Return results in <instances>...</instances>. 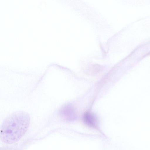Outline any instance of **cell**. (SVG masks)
<instances>
[{
  "mask_svg": "<svg viewBox=\"0 0 150 150\" xmlns=\"http://www.w3.org/2000/svg\"><path fill=\"white\" fill-rule=\"evenodd\" d=\"M29 114L17 111L8 115L4 120L0 129V138L5 143L11 144L18 141L28 130L30 122Z\"/></svg>",
  "mask_w": 150,
  "mask_h": 150,
  "instance_id": "cell-1",
  "label": "cell"
},
{
  "mask_svg": "<svg viewBox=\"0 0 150 150\" xmlns=\"http://www.w3.org/2000/svg\"><path fill=\"white\" fill-rule=\"evenodd\" d=\"M59 114L63 119L68 121L74 120L77 116L76 109L70 104H66L62 107L59 110Z\"/></svg>",
  "mask_w": 150,
  "mask_h": 150,
  "instance_id": "cell-2",
  "label": "cell"
},
{
  "mask_svg": "<svg viewBox=\"0 0 150 150\" xmlns=\"http://www.w3.org/2000/svg\"><path fill=\"white\" fill-rule=\"evenodd\" d=\"M84 123L88 126L96 128L98 124V121L95 115L91 112H86L85 113L83 117Z\"/></svg>",
  "mask_w": 150,
  "mask_h": 150,
  "instance_id": "cell-3",
  "label": "cell"
}]
</instances>
